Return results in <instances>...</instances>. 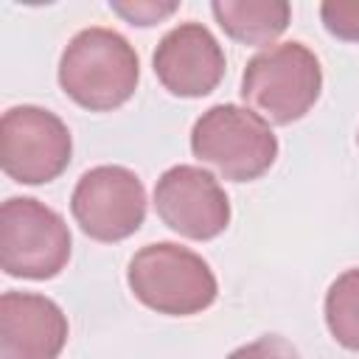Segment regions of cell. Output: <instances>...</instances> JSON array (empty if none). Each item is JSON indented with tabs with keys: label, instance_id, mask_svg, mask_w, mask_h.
<instances>
[{
	"label": "cell",
	"instance_id": "obj_10",
	"mask_svg": "<svg viewBox=\"0 0 359 359\" xmlns=\"http://www.w3.org/2000/svg\"><path fill=\"white\" fill-rule=\"evenodd\" d=\"M67 331V317L50 297L36 292H6L0 297L3 359H59Z\"/></svg>",
	"mask_w": 359,
	"mask_h": 359
},
{
	"label": "cell",
	"instance_id": "obj_8",
	"mask_svg": "<svg viewBox=\"0 0 359 359\" xmlns=\"http://www.w3.org/2000/svg\"><path fill=\"white\" fill-rule=\"evenodd\" d=\"M154 210L174 233L210 241L230 224V199L219 180L199 165H171L154 185Z\"/></svg>",
	"mask_w": 359,
	"mask_h": 359
},
{
	"label": "cell",
	"instance_id": "obj_2",
	"mask_svg": "<svg viewBox=\"0 0 359 359\" xmlns=\"http://www.w3.org/2000/svg\"><path fill=\"white\" fill-rule=\"evenodd\" d=\"M323 67L303 42H280L255 53L241 73V98L247 109L266 123H294L320 98Z\"/></svg>",
	"mask_w": 359,
	"mask_h": 359
},
{
	"label": "cell",
	"instance_id": "obj_7",
	"mask_svg": "<svg viewBox=\"0 0 359 359\" xmlns=\"http://www.w3.org/2000/svg\"><path fill=\"white\" fill-rule=\"evenodd\" d=\"M70 213L84 236L115 244L140 230L146 219V188L126 165H95L79 177Z\"/></svg>",
	"mask_w": 359,
	"mask_h": 359
},
{
	"label": "cell",
	"instance_id": "obj_13",
	"mask_svg": "<svg viewBox=\"0 0 359 359\" xmlns=\"http://www.w3.org/2000/svg\"><path fill=\"white\" fill-rule=\"evenodd\" d=\"M323 25L342 42H359V0H325L320 6Z\"/></svg>",
	"mask_w": 359,
	"mask_h": 359
},
{
	"label": "cell",
	"instance_id": "obj_12",
	"mask_svg": "<svg viewBox=\"0 0 359 359\" xmlns=\"http://www.w3.org/2000/svg\"><path fill=\"white\" fill-rule=\"evenodd\" d=\"M325 325L342 348L359 351V266L345 269L328 286V292H325Z\"/></svg>",
	"mask_w": 359,
	"mask_h": 359
},
{
	"label": "cell",
	"instance_id": "obj_1",
	"mask_svg": "<svg viewBox=\"0 0 359 359\" xmlns=\"http://www.w3.org/2000/svg\"><path fill=\"white\" fill-rule=\"evenodd\" d=\"M140 81V59L129 39L112 28H84L62 50L59 84L90 112L123 107Z\"/></svg>",
	"mask_w": 359,
	"mask_h": 359
},
{
	"label": "cell",
	"instance_id": "obj_6",
	"mask_svg": "<svg viewBox=\"0 0 359 359\" xmlns=\"http://www.w3.org/2000/svg\"><path fill=\"white\" fill-rule=\"evenodd\" d=\"M73 137L67 123L34 104L11 107L0 118V165L22 185H42L70 165Z\"/></svg>",
	"mask_w": 359,
	"mask_h": 359
},
{
	"label": "cell",
	"instance_id": "obj_14",
	"mask_svg": "<svg viewBox=\"0 0 359 359\" xmlns=\"http://www.w3.org/2000/svg\"><path fill=\"white\" fill-rule=\"evenodd\" d=\"M109 8L118 14V17H123L126 22H132V25H157L160 20H165V17H171L177 8H180V3L177 0H168V3H160V0H132V3H118V0H112L109 3Z\"/></svg>",
	"mask_w": 359,
	"mask_h": 359
},
{
	"label": "cell",
	"instance_id": "obj_15",
	"mask_svg": "<svg viewBox=\"0 0 359 359\" xmlns=\"http://www.w3.org/2000/svg\"><path fill=\"white\" fill-rule=\"evenodd\" d=\"M227 359H297V351L289 339L278 334H266V337H258L255 342L236 348Z\"/></svg>",
	"mask_w": 359,
	"mask_h": 359
},
{
	"label": "cell",
	"instance_id": "obj_11",
	"mask_svg": "<svg viewBox=\"0 0 359 359\" xmlns=\"http://www.w3.org/2000/svg\"><path fill=\"white\" fill-rule=\"evenodd\" d=\"M210 11L219 28L241 45H272L292 20L286 0H213Z\"/></svg>",
	"mask_w": 359,
	"mask_h": 359
},
{
	"label": "cell",
	"instance_id": "obj_4",
	"mask_svg": "<svg viewBox=\"0 0 359 359\" xmlns=\"http://www.w3.org/2000/svg\"><path fill=\"white\" fill-rule=\"evenodd\" d=\"M191 151L230 182L264 177L278 157L272 126L247 107L216 104L205 109L191 129Z\"/></svg>",
	"mask_w": 359,
	"mask_h": 359
},
{
	"label": "cell",
	"instance_id": "obj_9",
	"mask_svg": "<svg viewBox=\"0 0 359 359\" xmlns=\"http://www.w3.org/2000/svg\"><path fill=\"white\" fill-rule=\"evenodd\" d=\"M157 81L180 98H202L219 87L227 70L219 39L202 22H180L160 42L151 56Z\"/></svg>",
	"mask_w": 359,
	"mask_h": 359
},
{
	"label": "cell",
	"instance_id": "obj_16",
	"mask_svg": "<svg viewBox=\"0 0 359 359\" xmlns=\"http://www.w3.org/2000/svg\"><path fill=\"white\" fill-rule=\"evenodd\" d=\"M356 140H359V135H356Z\"/></svg>",
	"mask_w": 359,
	"mask_h": 359
},
{
	"label": "cell",
	"instance_id": "obj_3",
	"mask_svg": "<svg viewBox=\"0 0 359 359\" xmlns=\"http://www.w3.org/2000/svg\"><path fill=\"white\" fill-rule=\"evenodd\" d=\"M126 283L146 309L168 317L199 314L213 306L219 294L208 261L174 241L140 247L129 261Z\"/></svg>",
	"mask_w": 359,
	"mask_h": 359
},
{
	"label": "cell",
	"instance_id": "obj_5",
	"mask_svg": "<svg viewBox=\"0 0 359 359\" xmlns=\"http://www.w3.org/2000/svg\"><path fill=\"white\" fill-rule=\"evenodd\" d=\"M65 219L34 196H11L0 208V269L11 278L48 280L70 261Z\"/></svg>",
	"mask_w": 359,
	"mask_h": 359
}]
</instances>
